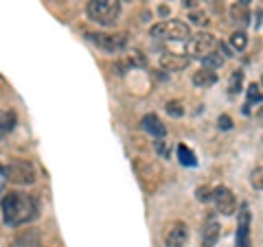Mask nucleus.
<instances>
[{"mask_svg": "<svg viewBox=\"0 0 263 247\" xmlns=\"http://www.w3.org/2000/svg\"><path fill=\"white\" fill-rule=\"evenodd\" d=\"M241 81H243V72L241 70H235L230 75V81H228V92L230 94H237L241 90Z\"/></svg>", "mask_w": 263, "mask_h": 247, "instance_id": "nucleus-20", "label": "nucleus"}, {"mask_svg": "<svg viewBox=\"0 0 263 247\" xmlns=\"http://www.w3.org/2000/svg\"><path fill=\"white\" fill-rule=\"evenodd\" d=\"M11 247H40V234L33 232V230H27L15 238Z\"/></svg>", "mask_w": 263, "mask_h": 247, "instance_id": "nucleus-16", "label": "nucleus"}, {"mask_svg": "<svg viewBox=\"0 0 263 247\" xmlns=\"http://www.w3.org/2000/svg\"><path fill=\"white\" fill-rule=\"evenodd\" d=\"M252 186L257 188V191H261V167H257L252 173Z\"/></svg>", "mask_w": 263, "mask_h": 247, "instance_id": "nucleus-26", "label": "nucleus"}, {"mask_svg": "<svg viewBox=\"0 0 263 247\" xmlns=\"http://www.w3.org/2000/svg\"><path fill=\"white\" fill-rule=\"evenodd\" d=\"M164 110H167L169 116H174V118H182L184 116V108H182V103L180 101H169L167 105H164Z\"/></svg>", "mask_w": 263, "mask_h": 247, "instance_id": "nucleus-21", "label": "nucleus"}, {"mask_svg": "<svg viewBox=\"0 0 263 247\" xmlns=\"http://www.w3.org/2000/svg\"><path fill=\"white\" fill-rule=\"evenodd\" d=\"M5 184H7V179H5V167L0 164V195L5 193Z\"/></svg>", "mask_w": 263, "mask_h": 247, "instance_id": "nucleus-29", "label": "nucleus"}, {"mask_svg": "<svg viewBox=\"0 0 263 247\" xmlns=\"http://www.w3.org/2000/svg\"><path fill=\"white\" fill-rule=\"evenodd\" d=\"M35 177H37L35 167L27 160H13L5 167V179L15 186H31L35 182Z\"/></svg>", "mask_w": 263, "mask_h": 247, "instance_id": "nucleus-4", "label": "nucleus"}, {"mask_svg": "<svg viewBox=\"0 0 263 247\" xmlns=\"http://www.w3.org/2000/svg\"><path fill=\"white\" fill-rule=\"evenodd\" d=\"M154 147H156V151H158V153L162 155V158H167V155H169V147L164 145V140H156Z\"/></svg>", "mask_w": 263, "mask_h": 247, "instance_id": "nucleus-25", "label": "nucleus"}, {"mask_svg": "<svg viewBox=\"0 0 263 247\" xmlns=\"http://www.w3.org/2000/svg\"><path fill=\"white\" fill-rule=\"evenodd\" d=\"M189 57L182 53H164L160 57V68L167 70V72H178V70H184L189 66Z\"/></svg>", "mask_w": 263, "mask_h": 247, "instance_id": "nucleus-10", "label": "nucleus"}, {"mask_svg": "<svg viewBox=\"0 0 263 247\" xmlns=\"http://www.w3.org/2000/svg\"><path fill=\"white\" fill-rule=\"evenodd\" d=\"M186 57L189 59H204L211 53L219 51V42L215 35L211 33H197V35H191V39L186 42Z\"/></svg>", "mask_w": 263, "mask_h": 247, "instance_id": "nucleus-5", "label": "nucleus"}, {"mask_svg": "<svg viewBox=\"0 0 263 247\" xmlns=\"http://www.w3.org/2000/svg\"><path fill=\"white\" fill-rule=\"evenodd\" d=\"M217 122H219V127L224 129V131H228L230 127H233V120H230V116H226V114H221Z\"/></svg>", "mask_w": 263, "mask_h": 247, "instance_id": "nucleus-27", "label": "nucleus"}, {"mask_svg": "<svg viewBox=\"0 0 263 247\" xmlns=\"http://www.w3.org/2000/svg\"><path fill=\"white\" fill-rule=\"evenodd\" d=\"M178 160H180V164H184V167H195V164H197L195 153L189 149L186 145H180L178 147Z\"/></svg>", "mask_w": 263, "mask_h": 247, "instance_id": "nucleus-17", "label": "nucleus"}, {"mask_svg": "<svg viewBox=\"0 0 263 247\" xmlns=\"http://www.w3.org/2000/svg\"><path fill=\"white\" fill-rule=\"evenodd\" d=\"M248 3L250 0H239L237 5L230 7V18H233L235 24H241V27H246V24L250 22V9H248Z\"/></svg>", "mask_w": 263, "mask_h": 247, "instance_id": "nucleus-13", "label": "nucleus"}, {"mask_svg": "<svg viewBox=\"0 0 263 247\" xmlns=\"http://www.w3.org/2000/svg\"><path fill=\"white\" fill-rule=\"evenodd\" d=\"M259 103L261 101V86L259 84H252L250 88H248V103Z\"/></svg>", "mask_w": 263, "mask_h": 247, "instance_id": "nucleus-24", "label": "nucleus"}, {"mask_svg": "<svg viewBox=\"0 0 263 247\" xmlns=\"http://www.w3.org/2000/svg\"><path fill=\"white\" fill-rule=\"evenodd\" d=\"M88 39L105 53H121L127 46L125 35H110V33H88Z\"/></svg>", "mask_w": 263, "mask_h": 247, "instance_id": "nucleus-6", "label": "nucleus"}, {"mask_svg": "<svg viewBox=\"0 0 263 247\" xmlns=\"http://www.w3.org/2000/svg\"><path fill=\"white\" fill-rule=\"evenodd\" d=\"M204 3V0H182V7H186V9H197V7H200Z\"/></svg>", "mask_w": 263, "mask_h": 247, "instance_id": "nucleus-28", "label": "nucleus"}, {"mask_svg": "<svg viewBox=\"0 0 263 247\" xmlns=\"http://www.w3.org/2000/svg\"><path fill=\"white\" fill-rule=\"evenodd\" d=\"M86 15L99 27H114L121 15L119 0H90L86 5Z\"/></svg>", "mask_w": 263, "mask_h": 247, "instance_id": "nucleus-2", "label": "nucleus"}, {"mask_svg": "<svg viewBox=\"0 0 263 247\" xmlns=\"http://www.w3.org/2000/svg\"><path fill=\"white\" fill-rule=\"evenodd\" d=\"M202 64H204V68L215 70V68H221V66H224V57L219 55V51H215V53H211L209 57H204Z\"/></svg>", "mask_w": 263, "mask_h": 247, "instance_id": "nucleus-18", "label": "nucleus"}, {"mask_svg": "<svg viewBox=\"0 0 263 247\" xmlns=\"http://www.w3.org/2000/svg\"><path fill=\"white\" fill-rule=\"evenodd\" d=\"M189 228L184 221H171L164 230V247H186Z\"/></svg>", "mask_w": 263, "mask_h": 247, "instance_id": "nucleus-8", "label": "nucleus"}, {"mask_svg": "<svg viewBox=\"0 0 263 247\" xmlns=\"http://www.w3.org/2000/svg\"><path fill=\"white\" fill-rule=\"evenodd\" d=\"M211 199H213V203H215V208H217L219 215H224V217L235 215V210H237V199H235V195H233V191H230V188H226V186L213 188Z\"/></svg>", "mask_w": 263, "mask_h": 247, "instance_id": "nucleus-7", "label": "nucleus"}, {"mask_svg": "<svg viewBox=\"0 0 263 247\" xmlns=\"http://www.w3.org/2000/svg\"><path fill=\"white\" fill-rule=\"evenodd\" d=\"M119 3H129V0H119Z\"/></svg>", "mask_w": 263, "mask_h": 247, "instance_id": "nucleus-30", "label": "nucleus"}, {"mask_svg": "<svg viewBox=\"0 0 263 247\" xmlns=\"http://www.w3.org/2000/svg\"><path fill=\"white\" fill-rule=\"evenodd\" d=\"M149 33H152V37L164 39V42H189V39H191V29H189V24L180 22V20L158 22V24H154Z\"/></svg>", "mask_w": 263, "mask_h": 247, "instance_id": "nucleus-3", "label": "nucleus"}, {"mask_svg": "<svg viewBox=\"0 0 263 247\" xmlns=\"http://www.w3.org/2000/svg\"><path fill=\"white\" fill-rule=\"evenodd\" d=\"M189 20H191L193 24H197V27H204V24H209V15L204 13V11L193 9L191 13H189Z\"/></svg>", "mask_w": 263, "mask_h": 247, "instance_id": "nucleus-22", "label": "nucleus"}, {"mask_svg": "<svg viewBox=\"0 0 263 247\" xmlns=\"http://www.w3.org/2000/svg\"><path fill=\"white\" fill-rule=\"evenodd\" d=\"M191 81H193V86H197V88H211V86L217 84V75L213 70H209V68H200L197 72H193Z\"/></svg>", "mask_w": 263, "mask_h": 247, "instance_id": "nucleus-15", "label": "nucleus"}, {"mask_svg": "<svg viewBox=\"0 0 263 247\" xmlns=\"http://www.w3.org/2000/svg\"><path fill=\"white\" fill-rule=\"evenodd\" d=\"M211 195H213V188H209V186L195 188V199H197V201H202V203L211 201Z\"/></svg>", "mask_w": 263, "mask_h": 247, "instance_id": "nucleus-23", "label": "nucleus"}, {"mask_svg": "<svg viewBox=\"0 0 263 247\" xmlns=\"http://www.w3.org/2000/svg\"><path fill=\"white\" fill-rule=\"evenodd\" d=\"M15 125H18V116H15L13 110L0 112V140H3L5 136H9L15 129Z\"/></svg>", "mask_w": 263, "mask_h": 247, "instance_id": "nucleus-14", "label": "nucleus"}, {"mask_svg": "<svg viewBox=\"0 0 263 247\" xmlns=\"http://www.w3.org/2000/svg\"><path fill=\"white\" fill-rule=\"evenodd\" d=\"M230 46H233L235 51H243V48L248 46V35H246L243 31H235L233 35H230Z\"/></svg>", "mask_w": 263, "mask_h": 247, "instance_id": "nucleus-19", "label": "nucleus"}, {"mask_svg": "<svg viewBox=\"0 0 263 247\" xmlns=\"http://www.w3.org/2000/svg\"><path fill=\"white\" fill-rule=\"evenodd\" d=\"M237 247H252L250 245V210L248 205H241L239 225H237Z\"/></svg>", "mask_w": 263, "mask_h": 247, "instance_id": "nucleus-9", "label": "nucleus"}, {"mask_svg": "<svg viewBox=\"0 0 263 247\" xmlns=\"http://www.w3.org/2000/svg\"><path fill=\"white\" fill-rule=\"evenodd\" d=\"M141 125H143V129L147 131V134L154 136L156 140H162L164 136H167V127L162 125V120L156 116V114H147V116L141 120Z\"/></svg>", "mask_w": 263, "mask_h": 247, "instance_id": "nucleus-11", "label": "nucleus"}, {"mask_svg": "<svg viewBox=\"0 0 263 247\" xmlns=\"http://www.w3.org/2000/svg\"><path fill=\"white\" fill-rule=\"evenodd\" d=\"M219 234H221V228L215 219H206V223L202 228V247H215V243L219 241Z\"/></svg>", "mask_w": 263, "mask_h": 247, "instance_id": "nucleus-12", "label": "nucleus"}, {"mask_svg": "<svg viewBox=\"0 0 263 247\" xmlns=\"http://www.w3.org/2000/svg\"><path fill=\"white\" fill-rule=\"evenodd\" d=\"M0 212H3V221L9 228H22L31 223L40 212V203L35 195L11 191L5 193V197L0 199Z\"/></svg>", "mask_w": 263, "mask_h": 247, "instance_id": "nucleus-1", "label": "nucleus"}]
</instances>
